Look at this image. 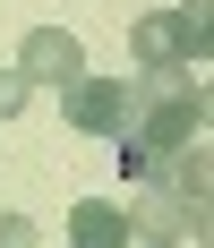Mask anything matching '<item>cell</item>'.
Here are the masks:
<instances>
[{
	"label": "cell",
	"mask_w": 214,
	"mask_h": 248,
	"mask_svg": "<svg viewBox=\"0 0 214 248\" xmlns=\"http://www.w3.org/2000/svg\"><path fill=\"white\" fill-rule=\"evenodd\" d=\"M129 94H137L129 146L171 154V146H197V137H206V86H197V69H137Z\"/></svg>",
	"instance_id": "6da1fadb"
},
{
	"label": "cell",
	"mask_w": 214,
	"mask_h": 248,
	"mask_svg": "<svg viewBox=\"0 0 214 248\" xmlns=\"http://www.w3.org/2000/svg\"><path fill=\"white\" fill-rule=\"evenodd\" d=\"M129 51H137V69H197V60H206V0L137 17L129 26Z\"/></svg>",
	"instance_id": "7a4b0ae2"
},
{
	"label": "cell",
	"mask_w": 214,
	"mask_h": 248,
	"mask_svg": "<svg viewBox=\"0 0 214 248\" xmlns=\"http://www.w3.org/2000/svg\"><path fill=\"white\" fill-rule=\"evenodd\" d=\"M60 111H69V128H86V137H129V111H137V94H129L120 77L77 69L69 86H60Z\"/></svg>",
	"instance_id": "3957f363"
},
{
	"label": "cell",
	"mask_w": 214,
	"mask_h": 248,
	"mask_svg": "<svg viewBox=\"0 0 214 248\" xmlns=\"http://www.w3.org/2000/svg\"><path fill=\"white\" fill-rule=\"evenodd\" d=\"M77 69H86V51H77L69 26H34V34L17 43V77L26 86H69Z\"/></svg>",
	"instance_id": "277c9868"
},
{
	"label": "cell",
	"mask_w": 214,
	"mask_h": 248,
	"mask_svg": "<svg viewBox=\"0 0 214 248\" xmlns=\"http://www.w3.org/2000/svg\"><path fill=\"white\" fill-rule=\"evenodd\" d=\"M69 248H129V214L112 197H77L69 205Z\"/></svg>",
	"instance_id": "5b68a950"
},
{
	"label": "cell",
	"mask_w": 214,
	"mask_h": 248,
	"mask_svg": "<svg viewBox=\"0 0 214 248\" xmlns=\"http://www.w3.org/2000/svg\"><path fill=\"white\" fill-rule=\"evenodd\" d=\"M26 103H34V86H26V77H17V69H0V120H17Z\"/></svg>",
	"instance_id": "8992f818"
},
{
	"label": "cell",
	"mask_w": 214,
	"mask_h": 248,
	"mask_svg": "<svg viewBox=\"0 0 214 248\" xmlns=\"http://www.w3.org/2000/svg\"><path fill=\"white\" fill-rule=\"evenodd\" d=\"M0 248H34V214H0Z\"/></svg>",
	"instance_id": "52a82bcc"
},
{
	"label": "cell",
	"mask_w": 214,
	"mask_h": 248,
	"mask_svg": "<svg viewBox=\"0 0 214 248\" xmlns=\"http://www.w3.org/2000/svg\"><path fill=\"white\" fill-rule=\"evenodd\" d=\"M129 248H189V240H129Z\"/></svg>",
	"instance_id": "ba28073f"
}]
</instances>
